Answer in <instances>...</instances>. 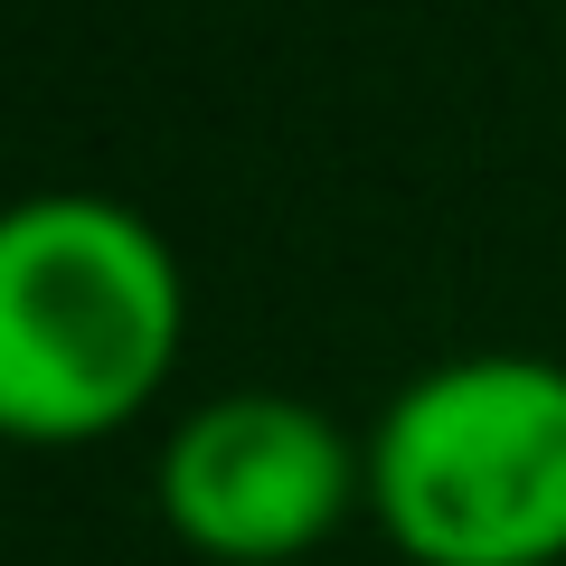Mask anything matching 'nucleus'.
I'll use <instances>...</instances> for the list:
<instances>
[{"instance_id":"1","label":"nucleus","mask_w":566,"mask_h":566,"mask_svg":"<svg viewBox=\"0 0 566 566\" xmlns=\"http://www.w3.org/2000/svg\"><path fill=\"white\" fill-rule=\"evenodd\" d=\"M189 274L142 208L39 189L0 208V444H95L170 387Z\"/></svg>"},{"instance_id":"2","label":"nucleus","mask_w":566,"mask_h":566,"mask_svg":"<svg viewBox=\"0 0 566 566\" xmlns=\"http://www.w3.org/2000/svg\"><path fill=\"white\" fill-rule=\"evenodd\" d=\"M368 520L406 566H557L566 368L472 349L406 378L368 424Z\"/></svg>"},{"instance_id":"3","label":"nucleus","mask_w":566,"mask_h":566,"mask_svg":"<svg viewBox=\"0 0 566 566\" xmlns=\"http://www.w3.org/2000/svg\"><path fill=\"white\" fill-rule=\"evenodd\" d=\"M151 501L170 538L218 566H293L368 501V444H349L312 397L227 387L170 424Z\"/></svg>"}]
</instances>
